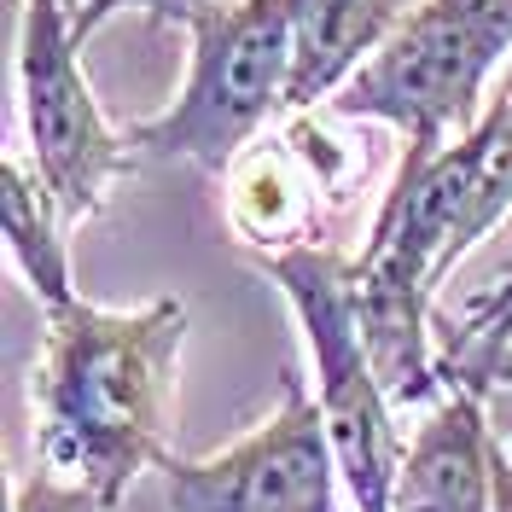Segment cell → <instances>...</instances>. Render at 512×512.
Returning a JSON list of instances; mask_svg holds the SVG:
<instances>
[{
	"instance_id": "6da1fadb",
	"label": "cell",
	"mask_w": 512,
	"mask_h": 512,
	"mask_svg": "<svg viewBox=\"0 0 512 512\" xmlns=\"http://www.w3.org/2000/svg\"><path fill=\"white\" fill-rule=\"evenodd\" d=\"M181 338L187 309L175 297H152L146 309H94L82 297L47 309L30 384L35 472L117 512L128 483L169 460Z\"/></svg>"
},
{
	"instance_id": "7a4b0ae2",
	"label": "cell",
	"mask_w": 512,
	"mask_h": 512,
	"mask_svg": "<svg viewBox=\"0 0 512 512\" xmlns=\"http://www.w3.org/2000/svg\"><path fill=\"white\" fill-rule=\"evenodd\" d=\"M512 53V0H419L384 47L332 94L338 117L402 128V163L419 169L483 123L478 99Z\"/></svg>"
},
{
	"instance_id": "3957f363",
	"label": "cell",
	"mask_w": 512,
	"mask_h": 512,
	"mask_svg": "<svg viewBox=\"0 0 512 512\" xmlns=\"http://www.w3.org/2000/svg\"><path fill=\"white\" fill-rule=\"evenodd\" d=\"M187 35V88L163 117L128 128V140L152 158H187L222 175L274 111H291L297 12L291 0H210L187 18Z\"/></svg>"
},
{
	"instance_id": "277c9868",
	"label": "cell",
	"mask_w": 512,
	"mask_h": 512,
	"mask_svg": "<svg viewBox=\"0 0 512 512\" xmlns=\"http://www.w3.org/2000/svg\"><path fill=\"white\" fill-rule=\"evenodd\" d=\"M256 268L280 286L291 315L315 355V402L326 414L338 472L350 483L355 512H390V489L402 472V437H396V402L384 390L379 367L367 355L361 320H355V262L332 245H274L256 256Z\"/></svg>"
},
{
	"instance_id": "5b68a950",
	"label": "cell",
	"mask_w": 512,
	"mask_h": 512,
	"mask_svg": "<svg viewBox=\"0 0 512 512\" xmlns=\"http://www.w3.org/2000/svg\"><path fill=\"white\" fill-rule=\"evenodd\" d=\"M82 41L64 0H24L18 30V82H24V134L41 187L53 192L70 227L88 222L105 192L128 175V134L105 123L94 88L82 76Z\"/></svg>"
},
{
	"instance_id": "8992f818",
	"label": "cell",
	"mask_w": 512,
	"mask_h": 512,
	"mask_svg": "<svg viewBox=\"0 0 512 512\" xmlns=\"http://www.w3.org/2000/svg\"><path fill=\"white\" fill-rule=\"evenodd\" d=\"M169 512H338V448L320 402L286 373L280 414L222 454L163 460Z\"/></svg>"
},
{
	"instance_id": "52a82bcc",
	"label": "cell",
	"mask_w": 512,
	"mask_h": 512,
	"mask_svg": "<svg viewBox=\"0 0 512 512\" xmlns=\"http://www.w3.org/2000/svg\"><path fill=\"white\" fill-rule=\"evenodd\" d=\"M390 512H495V425L478 390L448 384V396L414 431Z\"/></svg>"
},
{
	"instance_id": "ba28073f",
	"label": "cell",
	"mask_w": 512,
	"mask_h": 512,
	"mask_svg": "<svg viewBox=\"0 0 512 512\" xmlns=\"http://www.w3.org/2000/svg\"><path fill=\"white\" fill-rule=\"evenodd\" d=\"M297 12V64H291V111L332 99L361 64L384 47L414 0H291Z\"/></svg>"
},
{
	"instance_id": "9c48e42d",
	"label": "cell",
	"mask_w": 512,
	"mask_h": 512,
	"mask_svg": "<svg viewBox=\"0 0 512 512\" xmlns=\"http://www.w3.org/2000/svg\"><path fill=\"white\" fill-rule=\"evenodd\" d=\"M0 227H6V251L24 268L41 309L76 303V274H70V245H64L70 222L59 216L53 192L41 187V175L24 169L18 158H6V169H0Z\"/></svg>"
},
{
	"instance_id": "30bf717a",
	"label": "cell",
	"mask_w": 512,
	"mask_h": 512,
	"mask_svg": "<svg viewBox=\"0 0 512 512\" xmlns=\"http://www.w3.org/2000/svg\"><path fill=\"white\" fill-rule=\"evenodd\" d=\"M507 210H512V99H495L478 123V181H472V198H466L460 222L448 233V251L437 262V286L448 280L454 262H466L495 227L507 222Z\"/></svg>"
},
{
	"instance_id": "8fae6325",
	"label": "cell",
	"mask_w": 512,
	"mask_h": 512,
	"mask_svg": "<svg viewBox=\"0 0 512 512\" xmlns=\"http://www.w3.org/2000/svg\"><path fill=\"white\" fill-rule=\"evenodd\" d=\"M448 384H466L478 396L489 384H512V280L472 315L460 344L448 350Z\"/></svg>"
},
{
	"instance_id": "7c38bea8",
	"label": "cell",
	"mask_w": 512,
	"mask_h": 512,
	"mask_svg": "<svg viewBox=\"0 0 512 512\" xmlns=\"http://www.w3.org/2000/svg\"><path fill=\"white\" fill-rule=\"evenodd\" d=\"M12 512H99V507L82 495V489L47 478V472H35L30 483H18V489H12Z\"/></svg>"
},
{
	"instance_id": "4fadbf2b",
	"label": "cell",
	"mask_w": 512,
	"mask_h": 512,
	"mask_svg": "<svg viewBox=\"0 0 512 512\" xmlns=\"http://www.w3.org/2000/svg\"><path fill=\"white\" fill-rule=\"evenodd\" d=\"M128 6H140V12H152V18H175V24H187L198 6H210V0H94L82 18H76V41H88V35L105 24V18H117Z\"/></svg>"
},
{
	"instance_id": "5bb4252c",
	"label": "cell",
	"mask_w": 512,
	"mask_h": 512,
	"mask_svg": "<svg viewBox=\"0 0 512 512\" xmlns=\"http://www.w3.org/2000/svg\"><path fill=\"white\" fill-rule=\"evenodd\" d=\"M483 408H489L495 437H507L512 443V384H489V390H483Z\"/></svg>"
},
{
	"instance_id": "9a60e30c",
	"label": "cell",
	"mask_w": 512,
	"mask_h": 512,
	"mask_svg": "<svg viewBox=\"0 0 512 512\" xmlns=\"http://www.w3.org/2000/svg\"><path fill=\"white\" fill-rule=\"evenodd\" d=\"M495 512H512V454L495 437Z\"/></svg>"
},
{
	"instance_id": "2e32d148",
	"label": "cell",
	"mask_w": 512,
	"mask_h": 512,
	"mask_svg": "<svg viewBox=\"0 0 512 512\" xmlns=\"http://www.w3.org/2000/svg\"><path fill=\"white\" fill-rule=\"evenodd\" d=\"M64 6H70V24H76V18H82V12H88L94 0H64Z\"/></svg>"
},
{
	"instance_id": "e0dca14e",
	"label": "cell",
	"mask_w": 512,
	"mask_h": 512,
	"mask_svg": "<svg viewBox=\"0 0 512 512\" xmlns=\"http://www.w3.org/2000/svg\"><path fill=\"white\" fill-rule=\"evenodd\" d=\"M501 99H512V64H507V76H501Z\"/></svg>"
}]
</instances>
